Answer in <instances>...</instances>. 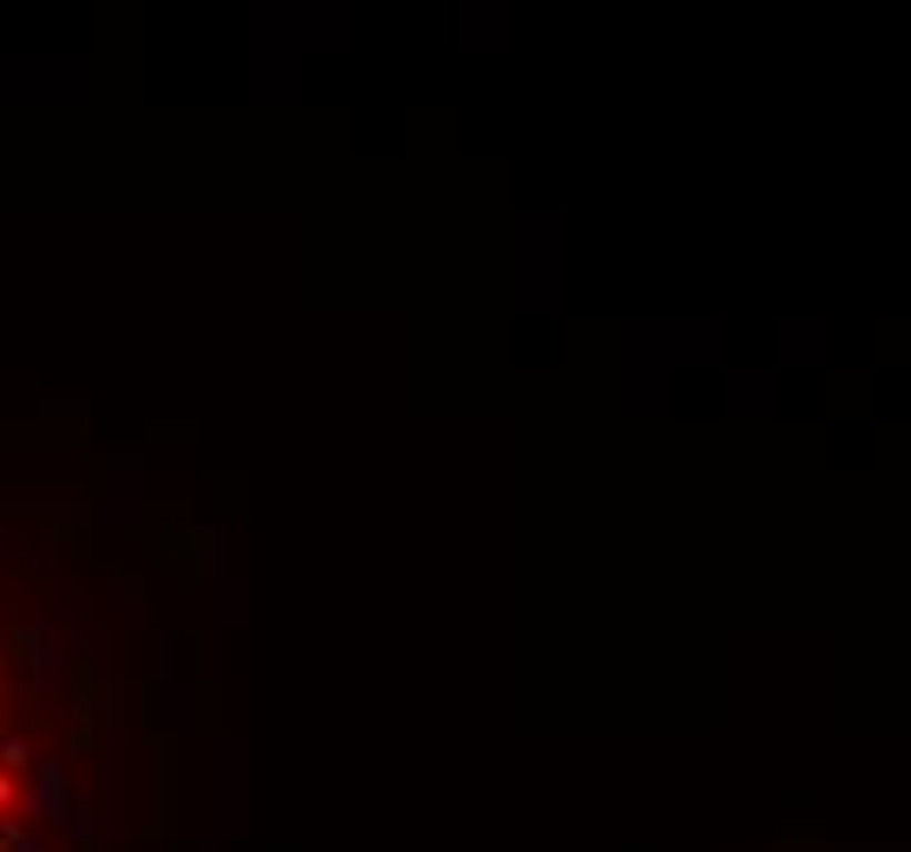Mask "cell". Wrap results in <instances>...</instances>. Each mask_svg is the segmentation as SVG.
I'll use <instances>...</instances> for the list:
<instances>
[{
	"mask_svg": "<svg viewBox=\"0 0 911 852\" xmlns=\"http://www.w3.org/2000/svg\"><path fill=\"white\" fill-rule=\"evenodd\" d=\"M0 800H7V787H0Z\"/></svg>",
	"mask_w": 911,
	"mask_h": 852,
	"instance_id": "cell-1",
	"label": "cell"
}]
</instances>
